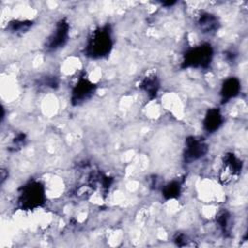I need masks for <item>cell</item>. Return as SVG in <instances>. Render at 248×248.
Returning a JSON list of instances; mask_svg holds the SVG:
<instances>
[{
	"instance_id": "obj_1",
	"label": "cell",
	"mask_w": 248,
	"mask_h": 248,
	"mask_svg": "<svg viewBox=\"0 0 248 248\" xmlns=\"http://www.w3.org/2000/svg\"><path fill=\"white\" fill-rule=\"evenodd\" d=\"M113 46L111 28L108 24L94 29L86 40L84 55L91 59L107 57Z\"/></svg>"
},
{
	"instance_id": "obj_2",
	"label": "cell",
	"mask_w": 248,
	"mask_h": 248,
	"mask_svg": "<svg viewBox=\"0 0 248 248\" xmlns=\"http://www.w3.org/2000/svg\"><path fill=\"white\" fill-rule=\"evenodd\" d=\"M45 202L46 189L40 181L30 180L21 187L17 203L22 210H35L43 206Z\"/></svg>"
},
{
	"instance_id": "obj_3",
	"label": "cell",
	"mask_w": 248,
	"mask_h": 248,
	"mask_svg": "<svg viewBox=\"0 0 248 248\" xmlns=\"http://www.w3.org/2000/svg\"><path fill=\"white\" fill-rule=\"evenodd\" d=\"M213 57V49L209 44H202L188 49L183 55L182 67L204 69L207 68Z\"/></svg>"
},
{
	"instance_id": "obj_4",
	"label": "cell",
	"mask_w": 248,
	"mask_h": 248,
	"mask_svg": "<svg viewBox=\"0 0 248 248\" xmlns=\"http://www.w3.org/2000/svg\"><path fill=\"white\" fill-rule=\"evenodd\" d=\"M69 32H70V24L66 18L59 19L55 27L48 37L46 47L48 50H56L61 48L66 45L69 39Z\"/></svg>"
},
{
	"instance_id": "obj_5",
	"label": "cell",
	"mask_w": 248,
	"mask_h": 248,
	"mask_svg": "<svg viewBox=\"0 0 248 248\" xmlns=\"http://www.w3.org/2000/svg\"><path fill=\"white\" fill-rule=\"evenodd\" d=\"M96 90V84L85 77H80L72 88L71 102L74 106L80 105L90 99Z\"/></svg>"
},
{
	"instance_id": "obj_6",
	"label": "cell",
	"mask_w": 248,
	"mask_h": 248,
	"mask_svg": "<svg viewBox=\"0 0 248 248\" xmlns=\"http://www.w3.org/2000/svg\"><path fill=\"white\" fill-rule=\"evenodd\" d=\"M208 150L207 144L200 138L189 137L185 140V150H184V159L187 163L195 162L202 158Z\"/></svg>"
},
{
	"instance_id": "obj_7",
	"label": "cell",
	"mask_w": 248,
	"mask_h": 248,
	"mask_svg": "<svg viewBox=\"0 0 248 248\" xmlns=\"http://www.w3.org/2000/svg\"><path fill=\"white\" fill-rule=\"evenodd\" d=\"M241 170L242 162L233 153H228L225 155L223 168L221 170V178L225 179V182H227L237 175Z\"/></svg>"
},
{
	"instance_id": "obj_8",
	"label": "cell",
	"mask_w": 248,
	"mask_h": 248,
	"mask_svg": "<svg viewBox=\"0 0 248 248\" xmlns=\"http://www.w3.org/2000/svg\"><path fill=\"white\" fill-rule=\"evenodd\" d=\"M241 84L238 78L231 77L227 78L221 87V97L223 102H229L231 99L235 98L240 91Z\"/></svg>"
},
{
	"instance_id": "obj_9",
	"label": "cell",
	"mask_w": 248,
	"mask_h": 248,
	"mask_svg": "<svg viewBox=\"0 0 248 248\" xmlns=\"http://www.w3.org/2000/svg\"><path fill=\"white\" fill-rule=\"evenodd\" d=\"M223 123V116L218 108H210L206 112L203 119V128L204 130L212 134L216 132Z\"/></svg>"
},
{
	"instance_id": "obj_10",
	"label": "cell",
	"mask_w": 248,
	"mask_h": 248,
	"mask_svg": "<svg viewBox=\"0 0 248 248\" xmlns=\"http://www.w3.org/2000/svg\"><path fill=\"white\" fill-rule=\"evenodd\" d=\"M197 25L202 33L211 34L216 32V30L218 29L219 21L214 15L210 13H203L199 16L197 20Z\"/></svg>"
},
{
	"instance_id": "obj_11",
	"label": "cell",
	"mask_w": 248,
	"mask_h": 248,
	"mask_svg": "<svg viewBox=\"0 0 248 248\" xmlns=\"http://www.w3.org/2000/svg\"><path fill=\"white\" fill-rule=\"evenodd\" d=\"M181 189H182V182L179 179L172 180L164 186V188L162 189V196L166 200L176 199L180 195Z\"/></svg>"
},
{
	"instance_id": "obj_12",
	"label": "cell",
	"mask_w": 248,
	"mask_h": 248,
	"mask_svg": "<svg viewBox=\"0 0 248 248\" xmlns=\"http://www.w3.org/2000/svg\"><path fill=\"white\" fill-rule=\"evenodd\" d=\"M140 87L150 98H155L160 88V81L155 76L146 77L141 81Z\"/></svg>"
},
{
	"instance_id": "obj_13",
	"label": "cell",
	"mask_w": 248,
	"mask_h": 248,
	"mask_svg": "<svg viewBox=\"0 0 248 248\" xmlns=\"http://www.w3.org/2000/svg\"><path fill=\"white\" fill-rule=\"evenodd\" d=\"M32 25L31 21H22V20H15L10 22L9 30L12 32H22L23 30H27Z\"/></svg>"
},
{
	"instance_id": "obj_14",
	"label": "cell",
	"mask_w": 248,
	"mask_h": 248,
	"mask_svg": "<svg viewBox=\"0 0 248 248\" xmlns=\"http://www.w3.org/2000/svg\"><path fill=\"white\" fill-rule=\"evenodd\" d=\"M218 223H219V226L223 229V231H227V229L229 227V223H230L229 214L227 212H223L218 218Z\"/></svg>"
}]
</instances>
